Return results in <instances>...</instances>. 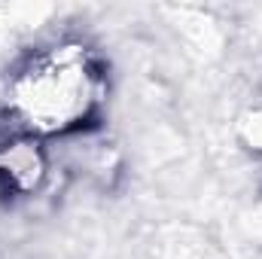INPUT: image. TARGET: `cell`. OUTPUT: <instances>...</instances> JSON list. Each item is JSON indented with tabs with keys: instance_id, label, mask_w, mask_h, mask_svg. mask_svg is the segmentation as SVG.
<instances>
[{
	"instance_id": "cell-1",
	"label": "cell",
	"mask_w": 262,
	"mask_h": 259,
	"mask_svg": "<svg viewBox=\"0 0 262 259\" xmlns=\"http://www.w3.org/2000/svg\"><path fill=\"white\" fill-rule=\"evenodd\" d=\"M107 98L98 55L79 40L37 46L12 67L0 89V110L15 137L52 140L85 128Z\"/></svg>"
},
{
	"instance_id": "cell-2",
	"label": "cell",
	"mask_w": 262,
	"mask_h": 259,
	"mask_svg": "<svg viewBox=\"0 0 262 259\" xmlns=\"http://www.w3.org/2000/svg\"><path fill=\"white\" fill-rule=\"evenodd\" d=\"M49 177V159L40 140L12 137L0 146V186L12 195H34Z\"/></svg>"
}]
</instances>
